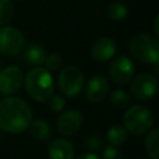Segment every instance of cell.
I'll use <instances>...</instances> for the list:
<instances>
[{
    "instance_id": "cell-1",
    "label": "cell",
    "mask_w": 159,
    "mask_h": 159,
    "mask_svg": "<svg viewBox=\"0 0 159 159\" xmlns=\"http://www.w3.org/2000/svg\"><path fill=\"white\" fill-rule=\"evenodd\" d=\"M32 119L30 106L19 97H6L0 101V129L19 134L29 128Z\"/></svg>"
},
{
    "instance_id": "cell-2",
    "label": "cell",
    "mask_w": 159,
    "mask_h": 159,
    "mask_svg": "<svg viewBox=\"0 0 159 159\" xmlns=\"http://www.w3.org/2000/svg\"><path fill=\"white\" fill-rule=\"evenodd\" d=\"M25 88L35 101L48 99L53 92V80L50 71L42 67L30 70L25 77Z\"/></svg>"
},
{
    "instance_id": "cell-3",
    "label": "cell",
    "mask_w": 159,
    "mask_h": 159,
    "mask_svg": "<svg viewBox=\"0 0 159 159\" xmlns=\"http://www.w3.org/2000/svg\"><path fill=\"white\" fill-rule=\"evenodd\" d=\"M130 53L140 62L153 65L159 62L158 40L148 34H138L129 42Z\"/></svg>"
},
{
    "instance_id": "cell-4",
    "label": "cell",
    "mask_w": 159,
    "mask_h": 159,
    "mask_svg": "<svg viewBox=\"0 0 159 159\" xmlns=\"http://www.w3.org/2000/svg\"><path fill=\"white\" fill-rule=\"evenodd\" d=\"M124 128L132 134L140 135L147 133L153 124V114L144 106H132L123 117Z\"/></svg>"
},
{
    "instance_id": "cell-5",
    "label": "cell",
    "mask_w": 159,
    "mask_h": 159,
    "mask_svg": "<svg viewBox=\"0 0 159 159\" xmlns=\"http://www.w3.org/2000/svg\"><path fill=\"white\" fill-rule=\"evenodd\" d=\"M83 83V73L75 66L65 67L58 75V87L61 92L68 97L77 96L82 91Z\"/></svg>"
},
{
    "instance_id": "cell-6",
    "label": "cell",
    "mask_w": 159,
    "mask_h": 159,
    "mask_svg": "<svg viewBox=\"0 0 159 159\" xmlns=\"http://www.w3.org/2000/svg\"><path fill=\"white\" fill-rule=\"evenodd\" d=\"M25 48L24 35L12 26L0 29V52L5 56H16Z\"/></svg>"
},
{
    "instance_id": "cell-7",
    "label": "cell",
    "mask_w": 159,
    "mask_h": 159,
    "mask_svg": "<svg viewBox=\"0 0 159 159\" xmlns=\"http://www.w3.org/2000/svg\"><path fill=\"white\" fill-rule=\"evenodd\" d=\"M158 89L157 78L150 73H140L132 82V93L137 99L149 101Z\"/></svg>"
},
{
    "instance_id": "cell-8",
    "label": "cell",
    "mask_w": 159,
    "mask_h": 159,
    "mask_svg": "<svg viewBox=\"0 0 159 159\" xmlns=\"http://www.w3.org/2000/svg\"><path fill=\"white\" fill-rule=\"evenodd\" d=\"M133 73H134V65L125 56H120L116 58L109 66L111 78L116 83H119V84L128 83L132 80Z\"/></svg>"
},
{
    "instance_id": "cell-9",
    "label": "cell",
    "mask_w": 159,
    "mask_h": 159,
    "mask_svg": "<svg viewBox=\"0 0 159 159\" xmlns=\"http://www.w3.org/2000/svg\"><path fill=\"white\" fill-rule=\"evenodd\" d=\"M22 72L16 66H9L0 72V93L11 94L19 91L22 83Z\"/></svg>"
},
{
    "instance_id": "cell-10",
    "label": "cell",
    "mask_w": 159,
    "mask_h": 159,
    "mask_svg": "<svg viewBox=\"0 0 159 159\" xmlns=\"http://www.w3.org/2000/svg\"><path fill=\"white\" fill-rule=\"evenodd\" d=\"M82 122H83L82 114L78 111L70 109V111H66L65 113H62L57 118L56 127H57V130L61 134L71 135V134L76 133L81 128Z\"/></svg>"
},
{
    "instance_id": "cell-11",
    "label": "cell",
    "mask_w": 159,
    "mask_h": 159,
    "mask_svg": "<svg viewBox=\"0 0 159 159\" xmlns=\"http://www.w3.org/2000/svg\"><path fill=\"white\" fill-rule=\"evenodd\" d=\"M116 50H117L116 42L111 37H102L94 42V45L92 46L91 53L96 61L106 62L114 56Z\"/></svg>"
},
{
    "instance_id": "cell-12",
    "label": "cell",
    "mask_w": 159,
    "mask_h": 159,
    "mask_svg": "<svg viewBox=\"0 0 159 159\" xmlns=\"http://www.w3.org/2000/svg\"><path fill=\"white\" fill-rule=\"evenodd\" d=\"M108 94V82L102 76H93L86 86V96L91 102H101Z\"/></svg>"
},
{
    "instance_id": "cell-13",
    "label": "cell",
    "mask_w": 159,
    "mask_h": 159,
    "mask_svg": "<svg viewBox=\"0 0 159 159\" xmlns=\"http://www.w3.org/2000/svg\"><path fill=\"white\" fill-rule=\"evenodd\" d=\"M73 145L66 139H55L48 145L50 159H73Z\"/></svg>"
},
{
    "instance_id": "cell-14",
    "label": "cell",
    "mask_w": 159,
    "mask_h": 159,
    "mask_svg": "<svg viewBox=\"0 0 159 159\" xmlns=\"http://www.w3.org/2000/svg\"><path fill=\"white\" fill-rule=\"evenodd\" d=\"M46 51L42 46L37 45V43H31L26 47L25 53H24V60L27 65H32V66H40L42 63H45L46 60Z\"/></svg>"
},
{
    "instance_id": "cell-15",
    "label": "cell",
    "mask_w": 159,
    "mask_h": 159,
    "mask_svg": "<svg viewBox=\"0 0 159 159\" xmlns=\"http://www.w3.org/2000/svg\"><path fill=\"white\" fill-rule=\"evenodd\" d=\"M31 135L37 140H46L51 137V128L50 125L42 119L31 120L29 124Z\"/></svg>"
},
{
    "instance_id": "cell-16",
    "label": "cell",
    "mask_w": 159,
    "mask_h": 159,
    "mask_svg": "<svg viewBox=\"0 0 159 159\" xmlns=\"http://www.w3.org/2000/svg\"><path fill=\"white\" fill-rule=\"evenodd\" d=\"M127 135H128V132L123 125L114 124L107 132V140L112 145H120L127 140Z\"/></svg>"
},
{
    "instance_id": "cell-17",
    "label": "cell",
    "mask_w": 159,
    "mask_h": 159,
    "mask_svg": "<svg viewBox=\"0 0 159 159\" xmlns=\"http://www.w3.org/2000/svg\"><path fill=\"white\" fill-rule=\"evenodd\" d=\"M108 16L114 20V21H120L123 19H125L127 14H128V9L127 6L123 4V2H119V1H114L112 4H109L108 6Z\"/></svg>"
},
{
    "instance_id": "cell-18",
    "label": "cell",
    "mask_w": 159,
    "mask_h": 159,
    "mask_svg": "<svg viewBox=\"0 0 159 159\" xmlns=\"http://www.w3.org/2000/svg\"><path fill=\"white\" fill-rule=\"evenodd\" d=\"M158 129H153L152 132H149V134L145 138V149L148 152V154L150 155L152 159H158Z\"/></svg>"
},
{
    "instance_id": "cell-19",
    "label": "cell",
    "mask_w": 159,
    "mask_h": 159,
    "mask_svg": "<svg viewBox=\"0 0 159 159\" xmlns=\"http://www.w3.org/2000/svg\"><path fill=\"white\" fill-rule=\"evenodd\" d=\"M129 101V96L124 89H114L109 96V102L116 108H125Z\"/></svg>"
},
{
    "instance_id": "cell-20",
    "label": "cell",
    "mask_w": 159,
    "mask_h": 159,
    "mask_svg": "<svg viewBox=\"0 0 159 159\" xmlns=\"http://www.w3.org/2000/svg\"><path fill=\"white\" fill-rule=\"evenodd\" d=\"M14 15V4L11 0H0V26L6 25Z\"/></svg>"
},
{
    "instance_id": "cell-21",
    "label": "cell",
    "mask_w": 159,
    "mask_h": 159,
    "mask_svg": "<svg viewBox=\"0 0 159 159\" xmlns=\"http://www.w3.org/2000/svg\"><path fill=\"white\" fill-rule=\"evenodd\" d=\"M45 63H46V70L55 71V70H57L61 66L62 58H61V56L58 53H51L50 56H46Z\"/></svg>"
},
{
    "instance_id": "cell-22",
    "label": "cell",
    "mask_w": 159,
    "mask_h": 159,
    "mask_svg": "<svg viewBox=\"0 0 159 159\" xmlns=\"http://www.w3.org/2000/svg\"><path fill=\"white\" fill-rule=\"evenodd\" d=\"M48 99H50L48 107H50V109L53 111V112H61V111L65 108V106H66V101H65V98L61 97V96H52V97H50Z\"/></svg>"
},
{
    "instance_id": "cell-23",
    "label": "cell",
    "mask_w": 159,
    "mask_h": 159,
    "mask_svg": "<svg viewBox=\"0 0 159 159\" xmlns=\"http://www.w3.org/2000/svg\"><path fill=\"white\" fill-rule=\"evenodd\" d=\"M102 145H103L102 139L98 135H91L86 140V148L89 150H98L99 148H102Z\"/></svg>"
},
{
    "instance_id": "cell-24",
    "label": "cell",
    "mask_w": 159,
    "mask_h": 159,
    "mask_svg": "<svg viewBox=\"0 0 159 159\" xmlns=\"http://www.w3.org/2000/svg\"><path fill=\"white\" fill-rule=\"evenodd\" d=\"M103 159H122V153L114 147H106L102 154Z\"/></svg>"
},
{
    "instance_id": "cell-25",
    "label": "cell",
    "mask_w": 159,
    "mask_h": 159,
    "mask_svg": "<svg viewBox=\"0 0 159 159\" xmlns=\"http://www.w3.org/2000/svg\"><path fill=\"white\" fill-rule=\"evenodd\" d=\"M76 159H99L98 155H96L94 153H84V154H81L80 157H77Z\"/></svg>"
},
{
    "instance_id": "cell-26",
    "label": "cell",
    "mask_w": 159,
    "mask_h": 159,
    "mask_svg": "<svg viewBox=\"0 0 159 159\" xmlns=\"http://www.w3.org/2000/svg\"><path fill=\"white\" fill-rule=\"evenodd\" d=\"M158 20H159V19H158V16H157V17H155V34H157V35L159 34V29H158Z\"/></svg>"
},
{
    "instance_id": "cell-27",
    "label": "cell",
    "mask_w": 159,
    "mask_h": 159,
    "mask_svg": "<svg viewBox=\"0 0 159 159\" xmlns=\"http://www.w3.org/2000/svg\"><path fill=\"white\" fill-rule=\"evenodd\" d=\"M0 66H1V60H0Z\"/></svg>"
},
{
    "instance_id": "cell-28",
    "label": "cell",
    "mask_w": 159,
    "mask_h": 159,
    "mask_svg": "<svg viewBox=\"0 0 159 159\" xmlns=\"http://www.w3.org/2000/svg\"><path fill=\"white\" fill-rule=\"evenodd\" d=\"M17 1H20V0H17Z\"/></svg>"
}]
</instances>
